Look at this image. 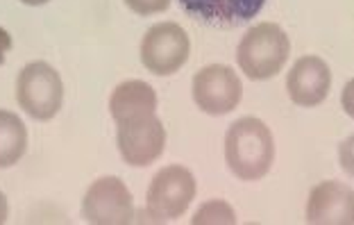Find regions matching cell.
<instances>
[{
	"mask_svg": "<svg viewBox=\"0 0 354 225\" xmlns=\"http://www.w3.org/2000/svg\"><path fill=\"white\" fill-rule=\"evenodd\" d=\"M191 16L218 26H239L254 19L263 10L266 0H180Z\"/></svg>",
	"mask_w": 354,
	"mask_h": 225,
	"instance_id": "8fae6325",
	"label": "cell"
},
{
	"mask_svg": "<svg viewBox=\"0 0 354 225\" xmlns=\"http://www.w3.org/2000/svg\"><path fill=\"white\" fill-rule=\"evenodd\" d=\"M291 55V42L277 23H259L245 32L236 48V62L250 80L275 78Z\"/></svg>",
	"mask_w": 354,
	"mask_h": 225,
	"instance_id": "7a4b0ae2",
	"label": "cell"
},
{
	"mask_svg": "<svg viewBox=\"0 0 354 225\" xmlns=\"http://www.w3.org/2000/svg\"><path fill=\"white\" fill-rule=\"evenodd\" d=\"M7 216H10V205H7V198L5 194L0 191V225L7 221Z\"/></svg>",
	"mask_w": 354,
	"mask_h": 225,
	"instance_id": "d6986e66",
	"label": "cell"
},
{
	"mask_svg": "<svg viewBox=\"0 0 354 225\" xmlns=\"http://www.w3.org/2000/svg\"><path fill=\"white\" fill-rule=\"evenodd\" d=\"M109 111L114 120L139 114V111H157V91L141 80H127L111 93Z\"/></svg>",
	"mask_w": 354,
	"mask_h": 225,
	"instance_id": "7c38bea8",
	"label": "cell"
},
{
	"mask_svg": "<svg viewBox=\"0 0 354 225\" xmlns=\"http://www.w3.org/2000/svg\"><path fill=\"white\" fill-rule=\"evenodd\" d=\"M125 5L136 14L150 16V14L166 12L168 7H171V0H125Z\"/></svg>",
	"mask_w": 354,
	"mask_h": 225,
	"instance_id": "9a60e30c",
	"label": "cell"
},
{
	"mask_svg": "<svg viewBox=\"0 0 354 225\" xmlns=\"http://www.w3.org/2000/svg\"><path fill=\"white\" fill-rule=\"evenodd\" d=\"M191 42L189 35L177 23H157L141 42V62L150 73L173 75L189 60Z\"/></svg>",
	"mask_w": 354,
	"mask_h": 225,
	"instance_id": "8992f818",
	"label": "cell"
},
{
	"mask_svg": "<svg viewBox=\"0 0 354 225\" xmlns=\"http://www.w3.org/2000/svg\"><path fill=\"white\" fill-rule=\"evenodd\" d=\"M16 98L28 116L35 120H50L64 102V84L59 73L46 62L28 64L16 80Z\"/></svg>",
	"mask_w": 354,
	"mask_h": 225,
	"instance_id": "277c9868",
	"label": "cell"
},
{
	"mask_svg": "<svg viewBox=\"0 0 354 225\" xmlns=\"http://www.w3.org/2000/svg\"><path fill=\"white\" fill-rule=\"evenodd\" d=\"M23 5H32V7H39V5H46L48 0H21Z\"/></svg>",
	"mask_w": 354,
	"mask_h": 225,
	"instance_id": "ffe728a7",
	"label": "cell"
},
{
	"mask_svg": "<svg viewBox=\"0 0 354 225\" xmlns=\"http://www.w3.org/2000/svg\"><path fill=\"white\" fill-rule=\"evenodd\" d=\"M225 162L239 180L254 182L268 175L275 162V139L259 118H239L225 134Z\"/></svg>",
	"mask_w": 354,
	"mask_h": 225,
	"instance_id": "6da1fadb",
	"label": "cell"
},
{
	"mask_svg": "<svg viewBox=\"0 0 354 225\" xmlns=\"http://www.w3.org/2000/svg\"><path fill=\"white\" fill-rule=\"evenodd\" d=\"M341 105H343V109H345V114L354 118V80H350V82L343 87Z\"/></svg>",
	"mask_w": 354,
	"mask_h": 225,
	"instance_id": "e0dca14e",
	"label": "cell"
},
{
	"mask_svg": "<svg viewBox=\"0 0 354 225\" xmlns=\"http://www.w3.org/2000/svg\"><path fill=\"white\" fill-rule=\"evenodd\" d=\"M196 178L184 166H166L152 178L146 196V214L155 223H166L189 210L196 198Z\"/></svg>",
	"mask_w": 354,
	"mask_h": 225,
	"instance_id": "5b68a950",
	"label": "cell"
},
{
	"mask_svg": "<svg viewBox=\"0 0 354 225\" xmlns=\"http://www.w3.org/2000/svg\"><path fill=\"white\" fill-rule=\"evenodd\" d=\"M28 150L26 123L14 111L0 109V168H10L21 162Z\"/></svg>",
	"mask_w": 354,
	"mask_h": 225,
	"instance_id": "4fadbf2b",
	"label": "cell"
},
{
	"mask_svg": "<svg viewBox=\"0 0 354 225\" xmlns=\"http://www.w3.org/2000/svg\"><path fill=\"white\" fill-rule=\"evenodd\" d=\"M243 84L239 75L225 64H212L200 69L193 78V100L205 114L223 116L239 107Z\"/></svg>",
	"mask_w": 354,
	"mask_h": 225,
	"instance_id": "ba28073f",
	"label": "cell"
},
{
	"mask_svg": "<svg viewBox=\"0 0 354 225\" xmlns=\"http://www.w3.org/2000/svg\"><path fill=\"white\" fill-rule=\"evenodd\" d=\"M339 162L343 166V171L354 178V134L348 136V139L341 143V148H339Z\"/></svg>",
	"mask_w": 354,
	"mask_h": 225,
	"instance_id": "2e32d148",
	"label": "cell"
},
{
	"mask_svg": "<svg viewBox=\"0 0 354 225\" xmlns=\"http://www.w3.org/2000/svg\"><path fill=\"white\" fill-rule=\"evenodd\" d=\"M332 87V71L327 62L316 55H304L291 69L286 78V89L295 105L300 107H316L320 105Z\"/></svg>",
	"mask_w": 354,
	"mask_h": 225,
	"instance_id": "30bf717a",
	"label": "cell"
},
{
	"mask_svg": "<svg viewBox=\"0 0 354 225\" xmlns=\"http://www.w3.org/2000/svg\"><path fill=\"white\" fill-rule=\"evenodd\" d=\"M10 51H12V37L5 28H0V66L5 64V57Z\"/></svg>",
	"mask_w": 354,
	"mask_h": 225,
	"instance_id": "ac0fdd59",
	"label": "cell"
},
{
	"mask_svg": "<svg viewBox=\"0 0 354 225\" xmlns=\"http://www.w3.org/2000/svg\"><path fill=\"white\" fill-rule=\"evenodd\" d=\"M307 223L311 225H352L354 191L343 182L327 180L311 189L307 203Z\"/></svg>",
	"mask_w": 354,
	"mask_h": 225,
	"instance_id": "9c48e42d",
	"label": "cell"
},
{
	"mask_svg": "<svg viewBox=\"0 0 354 225\" xmlns=\"http://www.w3.org/2000/svg\"><path fill=\"white\" fill-rule=\"evenodd\" d=\"M193 225H212V223H236V214L234 210L225 203V200H209L200 210L196 212V216L191 219Z\"/></svg>",
	"mask_w": 354,
	"mask_h": 225,
	"instance_id": "5bb4252c",
	"label": "cell"
},
{
	"mask_svg": "<svg viewBox=\"0 0 354 225\" xmlns=\"http://www.w3.org/2000/svg\"><path fill=\"white\" fill-rule=\"evenodd\" d=\"M116 146L130 166H150L166 148V130L157 111H139L116 120Z\"/></svg>",
	"mask_w": 354,
	"mask_h": 225,
	"instance_id": "3957f363",
	"label": "cell"
},
{
	"mask_svg": "<svg viewBox=\"0 0 354 225\" xmlns=\"http://www.w3.org/2000/svg\"><path fill=\"white\" fill-rule=\"evenodd\" d=\"M82 216L93 225H125L134 219V200L123 180L107 175L88 187L82 200Z\"/></svg>",
	"mask_w": 354,
	"mask_h": 225,
	"instance_id": "52a82bcc",
	"label": "cell"
}]
</instances>
